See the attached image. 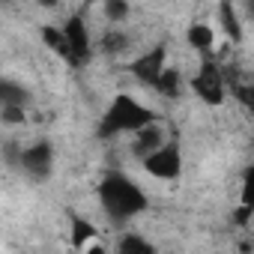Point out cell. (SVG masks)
<instances>
[{
  "mask_svg": "<svg viewBox=\"0 0 254 254\" xmlns=\"http://www.w3.org/2000/svg\"><path fill=\"white\" fill-rule=\"evenodd\" d=\"M99 203L114 221H126V218H132V215L147 209V194L141 191V186L135 180L111 171L99 183Z\"/></svg>",
  "mask_w": 254,
  "mask_h": 254,
  "instance_id": "6da1fadb",
  "label": "cell"
},
{
  "mask_svg": "<svg viewBox=\"0 0 254 254\" xmlns=\"http://www.w3.org/2000/svg\"><path fill=\"white\" fill-rule=\"evenodd\" d=\"M147 126H153V111L144 108L135 96L120 93V96H114V102L102 114L96 135L108 141V138H117V135H126V132L138 135L141 129H147Z\"/></svg>",
  "mask_w": 254,
  "mask_h": 254,
  "instance_id": "7a4b0ae2",
  "label": "cell"
},
{
  "mask_svg": "<svg viewBox=\"0 0 254 254\" xmlns=\"http://www.w3.org/2000/svg\"><path fill=\"white\" fill-rule=\"evenodd\" d=\"M191 90L197 93L200 102L206 105H221L224 96H227V78L221 72V66L212 60V57H203L200 60V69L197 75L191 78Z\"/></svg>",
  "mask_w": 254,
  "mask_h": 254,
  "instance_id": "3957f363",
  "label": "cell"
},
{
  "mask_svg": "<svg viewBox=\"0 0 254 254\" xmlns=\"http://www.w3.org/2000/svg\"><path fill=\"white\" fill-rule=\"evenodd\" d=\"M18 168H21L30 180H36V183L48 180V177H51V168H54V147H51L48 141H33L30 147H21V153H18Z\"/></svg>",
  "mask_w": 254,
  "mask_h": 254,
  "instance_id": "277c9868",
  "label": "cell"
},
{
  "mask_svg": "<svg viewBox=\"0 0 254 254\" xmlns=\"http://www.w3.org/2000/svg\"><path fill=\"white\" fill-rule=\"evenodd\" d=\"M165 69H168V48L165 45H153L150 51H144L138 60H132V66H129V72L141 81V84H147V87H153L156 90V84H159V78L165 75Z\"/></svg>",
  "mask_w": 254,
  "mask_h": 254,
  "instance_id": "5b68a950",
  "label": "cell"
},
{
  "mask_svg": "<svg viewBox=\"0 0 254 254\" xmlns=\"http://www.w3.org/2000/svg\"><path fill=\"white\" fill-rule=\"evenodd\" d=\"M144 171L156 180H177L180 171H183V153L174 141H168L159 153H153L147 162H144Z\"/></svg>",
  "mask_w": 254,
  "mask_h": 254,
  "instance_id": "8992f818",
  "label": "cell"
},
{
  "mask_svg": "<svg viewBox=\"0 0 254 254\" xmlns=\"http://www.w3.org/2000/svg\"><path fill=\"white\" fill-rule=\"evenodd\" d=\"M63 33H66V42H69V51H72L75 66L90 63V57H93V45H90V30H87L84 18H81V15H72V18L63 24Z\"/></svg>",
  "mask_w": 254,
  "mask_h": 254,
  "instance_id": "52a82bcc",
  "label": "cell"
},
{
  "mask_svg": "<svg viewBox=\"0 0 254 254\" xmlns=\"http://www.w3.org/2000/svg\"><path fill=\"white\" fill-rule=\"evenodd\" d=\"M165 144H168V141H165V132L153 123V126H147V129H141V132L135 135V141H132V153H135L141 162H147V159H150L153 153H159Z\"/></svg>",
  "mask_w": 254,
  "mask_h": 254,
  "instance_id": "ba28073f",
  "label": "cell"
},
{
  "mask_svg": "<svg viewBox=\"0 0 254 254\" xmlns=\"http://www.w3.org/2000/svg\"><path fill=\"white\" fill-rule=\"evenodd\" d=\"M186 39H189V45H191L197 54L209 57V51H212V45H215V30H212L206 21H194V24L189 27V33H186Z\"/></svg>",
  "mask_w": 254,
  "mask_h": 254,
  "instance_id": "9c48e42d",
  "label": "cell"
},
{
  "mask_svg": "<svg viewBox=\"0 0 254 254\" xmlns=\"http://www.w3.org/2000/svg\"><path fill=\"white\" fill-rule=\"evenodd\" d=\"M99 242V230L84 218V215H72V248L87 251L90 245Z\"/></svg>",
  "mask_w": 254,
  "mask_h": 254,
  "instance_id": "30bf717a",
  "label": "cell"
},
{
  "mask_svg": "<svg viewBox=\"0 0 254 254\" xmlns=\"http://www.w3.org/2000/svg\"><path fill=\"white\" fill-rule=\"evenodd\" d=\"M42 42L57 54V57H63L69 66H75V60H72V51H69V42H66V33H63V27H54V24H45L42 27Z\"/></svg>",
  "mask_w": 254,
  "mask_h": 254,
  "instance_id": "8fae6325",
  "label": "cell"
},
{
  "mask_svg": "<svg viewBox=\"0 0 254 254\" xmlns=\"http://www.w3.org/2000/svg\"><path fill=\"white\" fill-rule=\"evenodd\" d=\"M254 212V165L245 171L242 177V189H239V209H236V221H248Z\"/></svg>",
  "mask_w": 254,
  "mask_h": 254,
  "instance_id": "7c38bea8",
  "label": "cell"
},
{
  "mask_svg": "<svg viewBox=\"0 0 254 254\" xmlns=\"http://www.w3.org/2000/svg\"><path fill=\"white\" fill-rule=\"evenodd\" d=\"M218 21L230 42H242V24H239V12L233 3H218Z\"/></svg>",
  "mask_w": 254,
  "mask_h": 254,
  "instance_id": "4fadbf2b",
  "label": "cell"
},
{
  "mask_svg": "<svg viewBox=\"0 0 254 254\" xmlns=\"http://www.w3.org/2000/svg\"><path fill=\"white\" fill-rule=\"evenodd\" d=\"M117 254H159V251H156L153 242H147L144 236L126 233V236H120V242H117Z\"/></svg>",
  "mask_w": 254,
  "mask_h": 254,
  "instance_id": "5bb4252c",
  "label": "cell"
},
{
  "mask_svg": "<svg viewBox=\"0 0 254 254\" xmlns=\"http://www.w3.org/2000/svg\"><path fill=\"white\" fill-rule=\"evenodd\" d=\"M180 87H183V75H180V69L168 66L165 75H162L159 84H156V93H162V96H168V99H177V96H180Z\"/></svg>",
  "mask_w": 254,
  "mask_h": 254,
  "instance_id": "9a60e30c",
  "label": "cell"
},
{
  "mask_svg": "<svg viewBox=\"0 0 254 254\" xmlns=\"http://www.w3.org/2000/svg\"><path fill=\"white\" fill-rule=\"evenodd\" d=\"M0 102H3V105H15V108H24L27 105V90L18 87L15 81H3V84H0Z\"/></svg>",
  "mask_w": 254,
  "mask_h": 254,
  "instance_id": "2e32d148",
  "label": "cell"
},
{
  "mask_svg": "<svg viewBox=\"0 0 254 254\" xmlns=\"http://www.w3.org/2000/svg\"><path fill=\"white\" fill-rule=\"evenodd\" d=\"M126 45H129V39H126V33H120V30H108V33L102 36V42H99L102 54H108V57L123 54V51H126Z\"/></svg>",
  "mask_w": 254,
  "mask_h": 254,
  "instance_id": "e0dca14e",
  "label": "cell"
},
{
  "mask_svg": "<svg viewBox=\"0 0 254 254\" xmlns=\"http://www.w3.org/2000/svg\"><path fill=\"white\" fill-rule=\"evenodd\" d=\"M105 15H108L111 24H120V21H126V15H129V3H126V0H108Z\"/></svg>",
  "mask_w": 254,
  "mask_h": 254,
  "instance_id": "ac0fdd59",
  "label": "cell"
},
{
  "mask_svg": "<svg viewBox=\"0 0 254 254\" xmlns=\"http://www.w3.org/2000/svg\"><path fill=\"white\" fill-rule=\"evenodd\" d=\"M0 120H3L6 126H21L27 120L24 108H15V105H3V111H0Z\"/></svg>",
  "mask_w": 254,
  "mask_h": 254,
  "instance_id": "d6986e66",
  "label": "cell"
},
{
  "mask_svg": "<svg viewBox=\"0 0 254 254\" xmlns=\"http://www.w3.org/2000/svg\"><path fill=\"white\" fill-rule=\"evenodd\" d=\"M233 93H236V99H239L248 111H254V87H251V84H239V81H236V84H233Z\"/></svg>",
  "mask_w": 254,
  "mask_h": 254,
  "instance_id": "ffe728a7",
  "label": "cell"
},
{
  "mask_svg": "<svg viewBox=\"0 0 254 254\" xmlns=\"http://www.w3.org/2000/svg\"><path fill=\"white\" fill-rule=\"evenodd\" d=\"M84 254H105V248H102V245H99V242H96V245H90V248H87V251H84Z\"/></svg>",
  "mask_w": 254,
  "mask_h": 254,
  "instance_id": "44dd1931",
  "label": "cell"
},
{
  "mask_svg": "<svg viewBox=\"0 0 254 254\" xmlns=\"http://www.w3.org/2000/svg\"><path fill=\"white\" fill-rule=\"evenodd\" d=\"M245 12H248V18L254 21V0H248V3H245Z\"/></svg>",
  "mask_w": 254,
  "mask_h": 254,
  "instance_id": "7402d4cb",
  "label": "cell"
}]
</instances>
